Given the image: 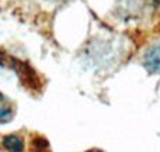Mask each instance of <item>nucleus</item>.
I'll use <instances>...</instances> for the list:
<instances>
[{
  "label": "nucleus",
  "mask_w": 160,
  "mask_h": 152,
  "mask_svg": "<svg viewBox=\"0 0 160 152\" xmlns=\"http://www.w3.org/2000/svg\"><path fill=\"white\" fill-rule=\"evenodd\" d=\"M32 152H51L45 138H37L32 144Z\"/></svg>",
  "instance_id": "4"
},
{
  "label": "nucleus",
  "mask_w": 160,
  "mask_h": 152,
  "mask_svg": "<svg viewBox=\"0 0 160 152\" xmlns=\"http://www.w3.org/2000/svg\"><path fill=\"white\" fill-rule=\"evenodd\" d=\"M143 66L148 72L160 75V41L152 44L143 54Z\"/></svg>",
  "instance_id": "1"
},
{
  "label": "nucleus",
  "mask_w": 160,
  "mask_h": 152,
  "mask_svg": "<svg viewBox=\"0 0 160 152\" xmlns=\"http://www.w3.org/2000/svg\"><path fill=\"white\" fill-rule=\"evenodd\" d=\"M3 147L8 152H22L24 151V141L17 134H10L3 138Z\"/></svg>",
  "instance_id": "3"
},
{
  "label": "nucleus",
  "mask_w": 160,
  "mask_h": 152,
  "mask_svg": "<svg viewBox=\"0 0 160 152\" xmlns=\"http://www.w3.org/2000/svg\"><path fill=\"white\" fill-rule=\"evenodd\" d=\"M45 3H49V4H62V3L68 2V0H44Z\"/></svg>",
  "instance_id": "5"
},
{
  "label": "nucleus",
  "mask_w": 160,
  "mask_h": 152,
  "mask_svg": "<svg viewBox=\"0 0 160 152\" xmlns=\"http://www.w3.org/2000/svg\"><path fill=\"white\" fill-rule=\"evenodd\" d=\"M14 117V106L4 94L0 93V123L4 124V123L11 121Z\"/></svg>",
  "instance_id": "2"
}]
</instances>
